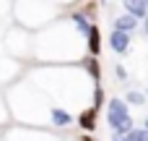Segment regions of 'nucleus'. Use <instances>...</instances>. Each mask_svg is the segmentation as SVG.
<instances>
[{"label":"nucleus","instance_id":"nucleus-1","mask_svg":"<svg viewBox=\"0 0 148 141\" xmlns=\"http://www.w3.org/2000/svg\"><path fill=\"white\" fill-rule=\"evenodd\" d=\"M31 84L36 89H42L44 94L55 97L57 105L55 107H91L88 105V94L94 92V86H88V73L83 68H73V65H47V68H36L31 71Z\"/></svg>","mask_w":148,"mask_h":141},{"label":"nucleus","instance_id":"nucleus-2","mask_svg":"<svg viewBox=\"0 0 148 141\" xmlns=\"http://www.w3.org/2000/svg\"><path fill=\"white\" fill-rule=\"evenodd\" d=\"M83 37L75 31V26L68 21H55L49 24L47 29H42L34 39V55L44 63H57V65H65V63H73V60H86L88 52H86V44L81 42Z\"/></svg>","mask_w":148,"mask_h":141},{"label":"nucleus","instance_id":"nucleus-3","mask_svg":"<svg viewBox=\"0 0 148 141\" xmlns=\"http://www.w3.org/2000/svg\"><path fill=\"white\" fill-rule=\"evenodd\" d=\"M8 97L13 105V115L18 120H26L29 126H36V128L49 123L52 105L47 102V94L34 84H16V89H10Z\"/></svg>","mask_w":148,"mask_h":141},{"label":"nucleus","instance_id":"nucleus-4","mask_svg":"<svg viewBox=\"0 0 148 141\" xmlns=\"http://www.w3.org/2000/svg\"><path fill=\"white\" fill-rule=\"evenodd\" d=\"M13 13L21 29H42L47 24H55L57 5L49 0H16Z\"/></svg>","mask_w":148,"mask_h":141},{"label":"nucleus","instance_id":"nucleus-5","mask_svg":"<svg viewBox=\"0 0 148 141\" xmlns=\"http://www.w3.org/2000/svg\"><path fill=\"white\" fill-rule=\"evenodd\" d=\"M107 123H109V128H112L117 136H127V133L135 128L125 99H120V97H112V99H109V105H107Z\"/></svg>","mask_w":148,"mask_h":141},{"label":"nucleus","instance_id":"nucleus-6","mask_svg":"<svg viewBox=\"0 0 148 141\" xmlns=\"http://www.w3.org/2000/svg\"><path fill=\"white\" fill-rule=\"evenodd\" d=\"M5 47H8V52H10V55L23 58V55H31V52H34V39L29 37V31H26V29L16 26V29H10V31H8V37H5Z\"/></svg>","mask_w":148,"mask_h":141},{"label":"nucleus","instance_id":"nucleus-7","mask_svg":"<svg viewBox=\"0 0 148 141\" xmlns=\"http://www.w3.org/2000/svg\"><path fill=\"white\" fill-rule=\"evenodd\" d=\"M8 141H62L55 133L44 131V128H13L8 133Z\"/></svg>","mask_w":148,"mask_h":141},{"label":"nucleus","instance_id":"nucleus-8","mask_svg":"<svg viewBox=\"0 0 148 141\" xmlns=\"http://www.w3.org/2000/svg\"><path fill=\"white\" fill-rule=\"evenodd\" d=\"M70 123H73L70 110H65V107H55V105H52V110H49V126H52V128H68Z\"/></svg>","mask_w":148,"mask_h":141},{"label":"nucleus","instance_id":"nucleus-9","mask_svg":"<svg viewBox=\"0 0 148 141\" xmlns=\"http://www.w3.org/2000/svg\"><path fill=\"white\" fill-rule=\"evenodd\" d=\"M109 47L117 52V55H125V52H130V34H125V31H112L109 34Z\"/></svg>","mask_w":148,"mask_h":141},{"label":"nucleus","instance_id":"nucleus-10","mask_svg":"<svg viewBox=\"0 0 148 141\" xmlns=\"http://www.w3.org/2000/svg\"><path fill=\"white\" fill-rule=\"evenodd\" d=\"M96 118H99V110H94V107L81 110L78 113V128H83V133L96 131Z\"/></svg>","mask_w":148,"mask_h":141},{"label":"nucleus","instance_id":"nucleus-11","mask_svg":"<svg viewBox=\"0 0 148 141\" xmlns=\"http://www.w3.org/2000/svg\"><path fill=\"white\" fill-rule=\"evenodd\" d=\"M86 52H88V58H99V52H101V31L96 24L91 26V31L86 37Z\"/></svg>","mask_w":148,"mask_h":141},{"label":"nucleus","instance_id":"nucleus-12","mask_svg":"<svg viewBox=\"0 0 148 141\" xmlns=\"http://www.w3.org/2000/svg\"><path fill=\"white\" fill-rule=\"evenodd\" d=\"M70 24L75 26V31H78L83 39L88 37V31H91V26H94V24H91L86 16H83V10H75V13H70Z\"/></svg>","mask_w":148,"mask_h":141},{"label":"nucleus","instance_id":"nucleus-13","mask_svg":"<svg viewBox=\"0 0 148 141\" xmlns=\"http://www.w3.org/2000/svg\"><path fill=\"white\" fill-rule=\"evenodd\" d=\"M114 29H117V31H125V34H133V31L138 29V18L130 16V13H122V16L114 18Z\"/></svg>","mask_w":148,"mask_h":141},{"label":"nucleus","instance_id":"nucleus-14","mask_svg":"<svg viewBox=\"0 0 148 141\" xmlns=\"http://www.w3.org/2000/svg\"><path fill=\"white\" fill-rule=\"evenodd\" d=\"M21 71V65L16 60H8V58H0V84L3 81H10L16 73Z\"/></svg>","mask_w":148,"mask_h":141},{"label":"nucleus","instance_id":"nucleus-15","mask_svg":"<svg viewBox=\"0 0 148 141\" xmlns=\"http://www.w3.org/2000/svg\"><path fill=\"white\" fill-rule=\"evenodd\" d=\"M122 5H125V10H127L130 16H135L138 21H140V18L146 21V16H148V5L143 3V0H125Z\"/></svg>","mask_w":148,"mask_h":141},{"label":"nucleus","instance_id":"nucleus-16","mask_svg":"<svg viewBox=\"0 0 148 141\" xmlns=\"http://www.w3.org/2000/svg\"><path fill=\"white\" fill-rule=\"evenodd\" d=\"M83 71L88 73V78H91L94 84L101 81V63H99V58H86V60H83Z\"/></svg>","mask_w":148,"mask_h":141},{"label":"nucleus","instance_id":"nucleus-17","mask_svg":"<svg viewBox=\"0 0 148 141\" xmlns=\"http://www.w3.org/2000/svg\"><path fill=\"white\" fill-rule=\"evenodd\" d=\"M91 107H94V110H101V107H104V89H101V84H94V92H91Z\"/></svg>","mask_w":148,"mask_h":141},{"label":"nucleus","instance_id":"nucleus-18","mask_svg":"<svg viewBox=\"0 0 148 141\" xmlns=\"http://www.w3.org/2000/svg\"><path fill=\"white\" fill-rule=\"evenodd\" d=\"M146 94H143V92H135V89H133V92H127V102H130V105H138V107H140V105H146Z\"/></svg>","mask_w":148,"mask_h":141},{"label":"nucleus","instance_id":"nucleus-19","mask_svg":"<svg viewBox=\"0 0 148 141\" xmlns=\"http://www.w3.org/2000/svg\"><path fill=\"white\" fill-rule=\"evenodd\" d=\"M143 136H146V128H133V131L125 136V141H143Z\"/></svg>","mask_w":148,"mask_h":141},{"label":"nucleus","instance_id":"nucleus-20","mask_svg":"<svg viewBox=\"0 0 148 141\" xmlns=\"http://www.w3.org/2000/svg\"><path fill=\"white\" fill-rule=\"evenodd\" d=\"M114 73H117V78H122V81L127 78V71H125V65H117V68H114Z\"/></svg>","mask_w":148,"mask_h":141},{"label":"nucleus","instance_id":"nucleus-21","mask_svg":"<svg viewBox=\"0 0 148 141\" xmlns=\"http://www.w3.org/2000/svg\"><path fill=\"white\" fill-rule=\"evenodd\" d=\"M5 118H8V110H5V102L0 99V123H5Z\"/></svg>","mask_w":148,"mask_h":141},{"label":"nucleus","instance_id":"nucleus-22","mask_svg":"<svg viewBox=\"0 0 148 141\" xmlns=\"http://www.w3.org/2000/svg\"><path fill=\"white\" fill-rule=\"evenodd\" d=\"M78 141H94V139H91V133H81V136H78Z\"/></svg>","mask_w":148,"mask_h":141},{"label":"nucleus","instance_id":"nucleus-23","mask_svg":"<svg viewBox=\"0 0 148 141\" xmlns=\"http://www.w3.org/2000/svg\"><path fill=\"white\" fill-rule=\"evenodd\" d=\"M49 3H55V5H65V3H73V0H49Z\"/></svg>","mask_w":148,"mask_h":141},{"label":"nucleus","instance_id":"nucleus-24","mask_svg":"<svg viewBox=\"0 0 148 141\" xmlns=\"http://www.w3.org/2000/svg\"><path fill=\"white\" fill-rule=\"evenodd\" d=\"M112 141H125V136H117V133H112Z\"/></svg>","mask_w":148,"mask_h":141},{"label":"nucleus","instance_id":"nucleus-25","mask_svg":"<svg viewBox=\"0 0 148 141\" xmlns=\"http://www.w3.org/2000/svg\"><path fill=\"white\" fill-rule=\"evenodd\" d=\"M143 31L148 34V16H146V21H143Z\"/></svg>","mask_w":148,"mask_h":141},{"label":"nucleus","instance_id":"nucleus-26","mask_svg":"<svg viewBox=\"0 0 148 141\" xmlns=\"http://www.w3.org/2000/svg\"><path fill=\"white\" fill-rule=\"evenodd\" d=\"M143 126H146V131H148V115H146V120H143Z\"/></svg>","mask_w":148,"mask_h":141},{"label":"nucleus","instance_id":"nucleus-27","mask_svg":"<svg viewBox=\"0 0 148 141\" xmlns=\"http://www.w3.org/2000/svg\"><path fill=\"white\" fill-rule=\"evenodd\" d=\"M143 141H148V131H146V136H143Z\"/></svg>","mask_w":148,"mask_h":141},{"label":"nucleus","instance_id":"nucleus-28","mask_svg":"<svg viewBox=\"0 0 148 141\" xmlns=\"http://www.w3.org/2000/svg\"><path fill=\"white\" fill-rule=\"evenodd\" d=\"M99 3H107V0H99Z\"/></svg>","mask_w":148,"mask_h":141},{"label":"nucleus","instance_id":"nucleus-29","mask_svg":"<svg viewBox=\"0 0 148 141\" xmlns=\"http://www.w3.org/2000/svg\"><path fill=\"white\" fill-rule=\"evenodd\" d=\"M143 3H146V5H148V0H143Z\"/></svg>","mask_w":148,"mask_h":141},{"label":"nucleus","instance_id":"nucleus-30","mask_svg":"<svg viewBox=\"0 0 148 141\" xmlns=\"http://www.w3.org/2000/svg\"><path fill=\"white\" fill-rule=\"evenodd\" d=\"M146 97H148V94H146Z\"/></svg>","mask_w":148,"mask_h":141}]
</instances>
